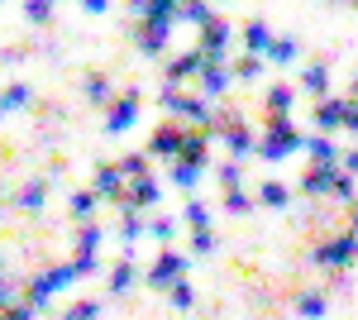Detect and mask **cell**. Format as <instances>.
Returning a JSON list of instances; mask_svg holds the SVG:
<instances>
[{"mask_svg":"<svg viewBox=\"0 0 358 320\" xmlns=\"http://www.w3.org/2000/svg\"><path fill=\"white\" fill-rule=\"evenodd\" d=\"M77 282V267L72 263H57V267H43V272H34L24 282V301L34 306V311H43L48 306V296H57V292H67Z\"/></svg>","mask_w":358,"mask_h":320,"instance_id":"cell-1","label":"cell"},{"mask_svg":"<svg viewBox=\"0 0 358 320\" xmlns=\"http://www.w3.org/2000/svg\"><path fill=\"white\" fill-rule=\"evenodd\" d=\"M296 148H306V139L292 130V120L287 115H268V134L258 139V153L268 162H282L287 153H296Z\"/></svg>","mask_w":358,"mask_h":320,"instance_id":"cell-2","label":"cell"},{"mask_svg":"<svg viewBox=\"0 0 358 320\" xmlns=\"http://www.w3.org/2000/svg\"><path fill=\"white\" fill-rule=\"evenodd\" d=\"M310 258L320 267H344L358 258V235L354 230H344V235H334V239H320V249H310Z\"/></svg>","mask_w":358,"mask_h":320,"instance_id":"cell-3","label":"cell"},{"mask_svg":"<svg viewBox=\"0 0 358 320\" xmlns=\"http://www.w3.org/2000/svg\"><path fill=\"white\" fill-rule=\"evenodd\" d=\"M182 272H187V253H177V249H163L153 267H148V287H158V292H172L177 282H182Z\"/></svg>","mask_w":358,"mask_h":320,"instance_id":"cell-4","label":"cell"},{"mask_svg":"<svg viewBox=\"0 0 358 320\" xmlns=\"http://www.w3.org/2000/svg\"><path fill=\"white\" fill-rule=\"evenodd\" d=\"M187 144H192V130H187V125H163V130L148 139V153H153V158H182Z\"/></svg>","mask_w":358,"mask_h":320,"instance_id":"cell-5","label":"cell"},{"mask_svg":"<svg viewBox=\"0 0 358 320\" xmlns=\"http://www.w3.org/2000/svg\"><path fill=\"white\" fill-rule=\"evenodd\" d=\"M124 182H129V177H124V167H120V162H101V167H96V177H91V191H96V196H106V201H124Z\"/></svg>","mask_w":358,"mask_h":320,"instance_id":"cell-6","label":"cell"},{"mask_svg":"<svg viewBox=\"0 0 358 320\" xmlns=\"http://www.w3.org/2000/svg\"><path fill=\"white\" fill-rule=\"evenodd\" d=\"M349 110H354V101L325 96V101H315V125L320 130H339V125H349Z\"/></svg>","mask_w":358,"mask_h":320,"instance_id":"cell-7","label":"cell"},{"mask_svg":"<svg viewBox=\"0 0 358 320\" xmlns=\"http://www.w3.org/2000/svg\"><path fill=\"white\" fill-rule=\"evenodd\" d=\"M158 196H163V191H158L153 177H138V182H129V191H124L120 206H124V211H148V206H158Z\"/></svg>","mask_w":358,"mask_h":320,"instance_id":"cell-8","label":"cell"},{"mask_svg":"<svg viewBox=\"0 0 358 320\" xmlns=\"http://www.w3.org/2000/svg\"><path fill=\"white\" fill-rule=\"evenodd\" d=\"M134 115H138V91H124V96L110 106V115H106V134H124Z\"/></svg>","mask_w":358,"mask_h":320,"instance_id":"cell-9","label":"cell"},{"mask_svg":"<svg viewBox=\"0 0 358 320\" xmlns=\"http://www.w3.org/2000/svg\"><path fill=\"white\" fill-rule=\"evenodd\" d=\"M220 134H224V144H229V153H234V158H244V153H253V148H258L253 130H248V125H239V120H224Z\"/></svg>","mask_w":358,"mask_h":320,"instance_id":"cell-10","label":"cell"},{"mask_svg":"<svg viewBox=\"0 0 358 320\" xmlns=\"http://www.w3.org/2000/svg\"><path fill=\"white\" fill-rule=\"evenodd\" d=\"M224 43H229V25H224L220 15L210 25H201V53L206 57H224Z\"/></svg>","mask_w":358,"mask_h":320,"instance_id":"cell-11","label":"cell"},{"mask_svg":"<svg viewBox=\"0 0 358 320\" xmlns=\"http://www.w3.org/2000/svg\"><path fill=\"white\" fill-rule=\"evenodd\" d=\"M306 153H310V162H315V167H334V162H344L330 134H315V139H306Z\"/></svg>","mask_w":358,"mask_h":320,"instance_id":"cell-12","label":"cell"},{"mask_svg":"<svg viewBox=\"0 0 358 320\" xmlns=\"http://www.w3.org/2000/svg\"><path fill=\"white\" fill-rule=\"evenodd\" d=\"M206 62H210V57L201 53V48H192L187 57H177V62H167V81H182V77H192V72H206Z\"/></svg>","mask_w":358,"mask_h":320,"instance_id":"cell-13","label":"cell"},{"mask_svg":"<svg viewBox=\"0 0 358 320\" xmlns=\"http://www.w3.org/2000/svg\"><path fill=\"white\" fill-rule=\"evenodd\" d=\"M129 287H134V249H129V253H124V258L110 267V292H115V296H124Z\"/></svg>","mask_w":358,"mask_h":320,"instance_id":"cell-14","label":"cell"},{"mask_svg":"<svg viewBox=\"0 0 358 320\" xmlns=\"http://www.w3.org/2000/svg\"><path fill=\"white\" fill-rule=\"evenodd\" d=\"M325 306H330V301H325V292H320V287H306V292H296V311H301L306 320H320V316H325Z\"/></svg>","mask_w":358,"mask_h":320,"instance_id":"cell-15","label":"cell"},{"mask_svg":"<svg viewBox=\"0 0 358 320\" xmlns=\"http://www.w3.org/2000/svg\"><path fill=\"white\" fill-rule=\"evenodd\" d=\"M224 86H229V72L220 67V57H210L206 72H201V91H206V96H220Z\"/></svg>","mask_w":358,"mask_h":320,"instance_id":"cell-16","label":"cell"},{"mask_svg":"<svg viewBox=\"0 0 358 320\" xmlns=\"http://www.w3.org/2000/svg\"><path fill=\"white\" fill-rule=\"evenodd\" d=\"M244 43H248V53H268V48H273V34H268V25H263V20L244 25Z\"/></svg>","mask_w":358,"mask_h":320,"instance_id":"cell-17","label":"cell"},{"mask_svg":"<svg viewBox=\"0 0 358 320\" xmlns=\"http://www.w3.org/2000/svg\"><path fill=\"white\" fill-rule=\"evenodd\" d=\"M306 91L325 101V91H330V67H325V62H310V67H306Z\"/></svg>","mask_w":358,"mask_h":320,"instance_id":"cell-18","label":"cell"},{"mask_svg":"<svg viewBox=\"0 0 358 320\" xmlns=\"http://www.w3.org/2000/svg\"><path fill=\"white\" fill-rule=\"evenodd\" d=\"M292 96H296L292 86H268V101H263L268 115H287V110H292Z\"/></svg>","mask_w":358,"mask_h":320,"instance_id":"cell-19","label":"cell"},{"mask_svg":"<svg viewBox=\"0 0 358 320\" xmlns=\"http://www.w3.org/2000/svg\"><path fill=\"white\" fill-rule=\"evenodd\" d=\"M15 206L20 211H38L43 206V182H24V187L15 191Z\"/></svg>","mask_w":358,"mask_h":320,"instance_id":"cell-20","label":"cell"},{"mask_svg":"<svg viewBox=\"0 0 358 320\" xmlns=\"http://www.w3.org/2000/svg\"><path fill=\"white\" fill-rule=\"evenodd\" d=\"M258 201H263V206H273V211H282V206L292 201V191L282 187V182H263V187H258Z\"/></svg>","mask_w":358,"mask_h":320,"instance_id":"cell-21","label":"cell"},{"mask_svg":"<svg viewBox=\"0 0 358 320\" xmlns=\"http://www.w3.org/2000/svg\"><path fill=\"white\" fill-rule=\"evenodd\" d=\"M182 220H187L192 230H210V206L192 196V201H187V211H182Z\"/></svg>","mask_w":358,"mask_h":320,"instance_id":"cell-22","label":"cell"},{"mask_svg":"<svg viewBox=\"0 0 358 320\" xmlns=\"http://www.w3.org/2000/svg\"><path fill=\"white\" fill-rule=\"evenodd\" d=\"M101 239H106L101 225H82V235H77V253H101Z\"/></svg>","mask_w":358,"mask_h":320,"instance_id":"cell-23","label":"cell"},{"mask_svg":"<svg viewBox=\"0 0 358 320\" xmlns=\"http://www.w3.org/2000/svg\"><path fill=\"white\" fill-rule=\"evenodd\" d=\"M167 301H172V306H177V311H192V306H196V292H192V282H187V277H182V282H177V287H172V292H167Z\"/></svg>","mask_w":358,"mask_h":320,"instance_id":"cell-24","label":"cell"},{"mask_svg":"<svg viewBox=\"0 0 358 320\" xmlns=\"http://www.w3.org/2000/svg\"><path fill=\"white\" fill-rule=\"evenodd\" d=\"M120 235H124L129 244H134L138 235H148V225H143V215H138V211H124V220H120Z\"/></svg>","mask_w":358,"mask_h":320,"instance_id":"cell-25","label":"cell"},{"mask_svg":"<svg viewBox=\"0 0 358 320\" xmlns=\"http://www.w3.org/2000/svg\"><path fill=\"white\" fill-rule=\"evenodd\" d=\"M86 101H96V106H106V101H110V81L101 77V72H96V77H86Z\"/></svg>","mask_w":358,"mask_h":320,"instance_id":"cell-26","label":"cell"},{"mask_svg":"<svg viewBox=\"0 0 358 320\" xmlns=\"http://www.w3.org/2000/svg\"><path fill=\"white\" fill-rule=\"evenodd\" d=\"M196 177H201V167H196V162H172V182H177V187H196Z\"/></svg>","mask_w":358,"mask_h":320,"instance_id":"cell-27","label":"cell"},{"mask_svg":"<svg viewBox=\"0 0 358 320\" xmlns=\"http://www.w3.org/2000/svg\"><path fill=\"white\" fill-rule=\"evenodd\" d=\"M96 201H101L96 191H77V196H72V215H77V220H91V211H96Z\"/></svg>","mask_w":358,"mask_h":320,"instance_id":"cell-28","label":"cell"},{"mask_svg":"<svg viewBox=\"0 0 358 320\" xmlns=\"http://www.w3.org/2000/svg\"><path fill=\"white\" fill-rule=\"evenodd\" d=\"M268 57H273V62H296V39H273Z\"/></svg>","mask_w":358,"mask_h":320,"instance_id":"cell-29","label":"cell"},{"mask_svg":"<svg viewBox=\"0 0 358 320\" xmlns=\"http://www.w3.org/2000/svg\"><path fill=\"white\" fill-rule=\"evenodd\" d=\"M96 316H101V301H96V296H86V301H77L62 320H96Z\"/></svg>","mask_w":358,"mask_h":320,"instance_id":"cell-30","label":"cell"},{"mask_svg":"<svg viewBox=\"0 0 358 320\" xmlns=\"http://www.w3.org/2000/svg\"><path fill=\"white\" fill-rule=\"evenodd\" d=\"M120 167H124V177H129V182L148 177V158H143V153H129V158H120Z\"/></svg>","mask_w":358,"mask_h":320,"instance_id":"cell-31","label":"cell"},{"mask_svg":"<svg viewBox=\"0 0 358 320\" xmlns=\"http://www.w3.org/2000/svg\"><path fill=\"white\" fill-rule=\"evenodd\" d=\"M248 206H253V196H248V191H239V187L224 191V211H229V215H244Z\"/></svg>","mask_w":358,"mask_h":320,"instance_id":"cell-32","label":"cell"},{"mask_svg":"<svg viewBox=\"0 0 358 320\" xmlns=\"http://www.w3.org/2000/svg\"><path fill=\"white\" fill-rule=\"evenodd\" d=\"M239 177H244V172H239V158L220 162V187H224V191H234V187H239Z\"/></svg>","mask_w":358,"mask_h":320,"instance_id":"cell-33","label":"cell"},{"mask_svg":"<svg viewBox=\"0 0 358 320\" xmlns=\"http://www.w3.org/2000/svg\"><path fill=\"white\" fill-rule=\"evenodd\" d=\"M215 244H220V239H215V230H196V235H192V253H215Z\"/></svg>","mask_w":358,"mask_h":320,"instance_id":"cell-34","label":"cell"},{"mask_svg":"<svg viewBox=\"0 0 358 320\" xmlns=\"http://www.w3.org/2000/svg\"><path fill=\"white\" fill-rule=\"evenodd\" d=\"M148 235H153V239H172V235H177V220H172V215H158V220L148 225Z\"/></svg>","mask_w":358,"mask_h":320,"instance_id":"cell-35","label":"cell"},{"mask_svg":"<svg viewBox=\"0 0 358 320\" xmlns=\"http://www.w3.org/2000/svg\"><path fill=\"white\" fill-rule=\"evenodd\" d=\"M15 106H29V86H24V81L5 86V110H15Z\"/></svg>","mask_w":358,"mask_h":320,"instance_id":"cell-36","label":"cell"},{"mask_svg":"<svg viewBox=\"0 0 358 320\" xmlns=\"http://www.w3.org/2000/svg\"><path fill=\"white\" fill-rule=\"evenodd\" d=\"M258 72H263V62H258V57H239V62H234V77H244V81H253Z\"/></svg>","mask_w":358,"mask_h":320,"instance_id":"cell-37","label":"cell"},{"mask_svg":"<svg viewBox=\"0 0 358 320\" xmlns=\"http://www.w3.org/2000/svg\"><path fill=\"white\" fill-rule=\"evenodd\" d=\"M187 20H192V25H210L215 15H210V10H206L201 0H192V5H187Z\"/></svg>","mask_w":358,"mask_h":320,"instance_id":"cell-38","label":"cell"},{"mask_svg":"<svg viewBox=\"0 0 358 320\" xmlns=\"http://www.w3.org/2000/svg\"><path fill=\"white\" fill-rule=\"evenodd\" d=\"M5 320H34V306H29V301H20V306L10 301V306H5Z\"/></svg>","mask_w":358,"mask_h":320,"instance_id":"cell-39","label":"cell"},{"mask_svg":"<svg viewBox=\"0 0 358 320\" xmlns=\"http://www.w3.org/2000/svg\"><path fill=\"white\" fill-rule=\"evenodd\" d=\"M24 10H29V20H38V25L48 20V0H24Z\"/></svg>","mask_w":358,"mask_h":320,"instance_id":"cell-40","label":"cell"},{"mask_svg":"<svg viewBox=\"0 0 358 320\" xmlns=\"http://www.w3.org/2000/svg\"><path fill=\"white\" fill-rule=\"evenodd\" d=\"M344 172H354V177H358V148H354V153H344Z\"/></svg>","mask_w":358,"mask_h":320,"instance_id":"cell-41","label":"cell"},{"mask_svg":"<svg viewBox=\"0 0 358 320\" xmlns=\"http://www.w3.org/2000/svg\"><path fill=\"white\" fill-rule=\"evenodd\" d=\"M349 230L358 235V201H349Z\"/></svg>","mask_w":358,"mask_h":320,"instance_id":"cell-42","label":"cell"},{"mask_svg":"<svg viewBox=\"0 0 358 320\" xmlns=\"http://www.w3.org/2000/svg\"><path fill=\"white\" fill-rule=\"evenodd\" d=\"M349 134H358V101H354V110H349V125H344Z\"/></svg>","mask_w":358,"mask_h":320,"instance_id":"cell-43","label":"cell"}]
</instances>
